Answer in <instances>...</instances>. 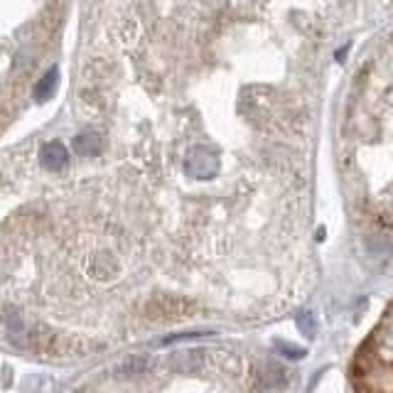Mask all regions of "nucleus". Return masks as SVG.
<instances>
[{
	"instance_id": "1",
	"label": "nucleus",
	"mask_w": 393,
	"mask_h": 393,
	"mask_svg": "<svg viewBox=\"0 0 393 393\" xmlns=\"http://www.w3.org/2000/svg\"><path fill=\"white\" fill-rule=\"evenodd\" d=\"M40 165L49 172H59L69 165V150L64 148L59 140H49L42 150H40Z\"/></svg>"
},
{
	"instance_id": "2",
	"label": "nucleus",
	"mask_w": 393,
	"mask_h": 393,
	"mask_svg": "<svg viewBox=\"0 0 393 393\" xmlns=\"http://www.w3.org/2000/svg\"><path fill=\"white\" fill-rule=\"evenodd\" d=\"M101 145H103L101 135L94 133V131H86V133L74 138V150L79 155H99L101 153Z\"/></svg>"
},
{
	"instance_id": "3",
	"label": "nucleus",
	"mask_w": 393,
	"mask_h": 393,
	"mask_svg": "<svg viewBox=\"0 0 393 393\" xmlns=\"http://www.w3.org/2000/svg\"><path fill=\"white\" fill-rule=\"evenodd\" d=\"M57 81H59V69L52 67V69L37 81V86H35V101L42 103V101H47V99H52L54 89H57Z\"/></svg>"
},
{
	"instance_id": "4",
	"label": "nucleus",
	"mask_w": 393,
	"mask_h": 393,
	"mask_svg": "<svg viewBox=\"0 0 393 393\" xmlns=\"http://www.w3.org/2000/svg\"><path fill=\"white\" fill-rule=\"evenodd\" d=\"M192 158L199 160V165H187L190 175H194L196 167H204V175H207V177L214 175V170H217V158H214V155L209 153V150H199V148H196L194 153H192Z\"/></svg>"
},
{
	"instance_id": "5",
	"label": "nucleus",
	"mask_w": 393,
	"mask_h": 393,
	"mask_svg": "<svg viewBox=\"0 0 393 393\" xmlns=\"http://www.w3.org/2000/svg\"><path fill=\"white\" fill-rule=\"evenodd\" d=\"M298 324L305 330V335H312V317H310L308 312L300 315V317H298Z\"/></svg>"
}]
</instances>
